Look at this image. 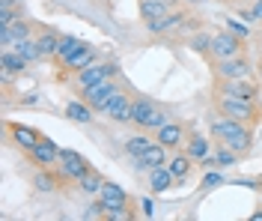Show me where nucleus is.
I'll use <instances>...</instances> for the list:
<instances>
[{
	"label": "nucleus",
	"mask_w": 262,
	"mask_h": 221,
	"mask_svg": "<svg viewBox=\"0 0 262 221\" xmlns=\"http://www.w3.org/2000/svg\"><path fill=\"white\" fill-rule=\"evenodd\" d=\"M116 75V63H98V66H90L81 69L78 72V84L81 87H93V84H101V81H107V78H114Z\"/></svg>",
	"instance_id": "7"
},
{
	"label": "nucleus",
	"mask_w": 262,
	"mask_h": 221,
	"mask_svg": "<svg viewBox=\"0 0 262 221\" xmlns=\"http://www.w3.org/2000/svg\"><path fill=\"white\" fill-rule=\"evenodd\" d=\"M188 155H191V158H206V155H209V140H206V137H191V144H188Z\"/></svg>",
	"instance_id": "26"
},
{
	"label": "nucleus",
	"mask_w": 262,
	"mask_h": 221,
	"mask_svg": "<svg viewBox=\"0 0 262 221\" xmlns=\"http://www.w3.org/2000/svg\"><path fill=\"white\" fill-rule=\"evenodd\" d=\"M146 24L152 33H161V30H170V27L182 24V12H167L164 18H155V21H146Z\"/></svg>",
	"instance_id": "23"
},
{
	"label": "nucleus",
	"mask_w": 262,
	"mask_h": 221,
	"mask_svg": "<svg viewBox=\"0 0 262 221\" xmlns=\"http://www.w3.org/2000/svg\"><path fill=\"white\" fill-rule=\"evenodd\" d=\"M173 170L167 168V165H158V168H149V186H152V191L155 194H164L167 188L173 186Z\"/></svg>",
	"instance_id": "12"
},
{
	"label": "nucleus",
	"mask_w": 262,
	"mask_h": 221,
	"mask_svg": "<svg viewBox=\"0 0 262 221\" xmlns=\"http://www.w3.org/2000/svg\"><path fill=\"white\" fill-rule=\"evenodd\" d=\"M235 155H238V153H232L229 147H224V150L214 155V158H217V165H224V168H227V165H235Z\"/></svg>",
	"instance_id": "31"
},
{
	"label": "nucleus",
	"mask_w": 262,
	"mask_h": 221,
	"mask_svg": "<svg viewBox=\"0 0 262 221\" xmlns=\"http://www.w3.org/2000/svg\"><path fill=\"white\" fill-rule=\"evenodd\" d=\"M158 108L152 102H146V99H140V102H134V108H131V123H137L140 129H146V123L152 119V114H155Z\"/></svg>",
	"instance_id": "18"
},
{
	"label": "nucleus",
	"mask_w": 262,
	"mask_h": 221,
	"mask_svg": "<svg viewBox=\"0 0 262 221\" xmlns=\"http://www.w3.org/2000/svg\"><path fill=\"white\" fill-rule=\"evenodd\" d=\"M98 200H101V206H104V212H111V209H122V206L128 204V194H125L122 186L104 179V186H101V191H98Z\"/></svg>",
	"instance_id": "9"
},
{
	"label": "nucleus",
	"mask_w": 262,
	"mask_h": 221,
	"mask_svg": "<svg viewBox=\"0 0 262 221\" xmlns=\"http://www.w3.org/2000/svg\"><path fill=\"white\" fill-rule=\"evenodd\" d=\"M78 183H81V188L86 191V194H98V191H101V186H104V179L98 176L96 170H93V173H86V176H83V179H78Z\"/></svg>",
	"instance_id": "27"
},
{
	"label": "nucleus",
	"mask_w": 262,
	"mask_h": 221,
	"mask_svg": "<svg viewBox=\"0 0 262 221\" xmlns=\"http://www.w3.org/2000/svg\"><path fill=\"white\" fill-rule=\"evenodd\" d=\"M131 108H134V102H131L122 90H119L114 99H107V102H104L101 114H107V117L116 119V123H128V119H131Z\"/></svg>",
	"instance_id": "8"
},
{
	"label": "nucleus",
	"mask_w": 262,
	"mask_h": 221,
	"mask_svg": "<svg viewBox=\"0 0 262 221\" xmlns=\"http://www.w3.org/2000/svg\"><path fill=\"white\" fill-rule=\"evenodd\" d=\"M203 186H221V173H206V179H203Z\"/></svg>",
	"instance_id": "35"
},
{
	"label": "nucleus",
	"mask_w": 262,
	"mask_h": 221,
	"mask_svg": "<svg viewBox=\"0 0 262 221\" xmlns=\"http://www.w3.org/2000/svg\"><path fill=\"white\" fill-rule=\"evenodd\" d=\"M170 12V3L167 0H140V15L146 21H155V18H164Z\"/></svg>",
	"instance_id": "16"
},
{
	"label": "nucleus",
	"mask_w": 262,
	"mask_h": 221,
	"mask_svg": "<svg viewBox=\"0 0 262 221\" xmlns=\"http://www.w3.org/2000/svg\"><path fill=\"white\" fill-rule=\"evenodd\" d=\"M212 135L221 137V144L229 147L232 153H247V150H250V129H247L242 119H232V117L214 119Z\"/></svg>",
	"instance_id": "1"
},
{
	"label": "nucleus",
	"mask_w": 262,
	"mask_h": 221,
	"mask_svg": "<svg viewBox=\"0 0 262 221\" xmlns=\"http://www.w3.org/2000/svg\"><path fill=\"white\" fill-rule=\"evenodd\" d=\"M36 42H39L42 57H57V45H60V36L57 33H42V36H36Z\"/></svg>",
	"instance_id": "24"
},
{
	"label": "nucleus",
	"mask_w": 262,
	"mask_h": 221,
	"mask_svg": "<svg viewBox=\"0 0 262 221\" xmlns=\"http://www.w3.org/2000/svg\"><path fill=\"white\" fill-rule=\"evenodd\" d=\"M81 45H83V42L78 39V36H60V45H57V60L66 66V63H69V57L78 51Z\"/></svg>",
	"instance_id": "19"
},
{
	"label": "nucleus",
	"mask_w": 262,
	"mask_h": 221,
	"mask_svg": "<svg viewBox=\"0 0 262 221\" xmlns=\"http://www.w3.org/2000/svg\"><path fill=\"white\" fill-rule=\"evenodd\" d=\"M229 30H232L235 36H247V27L245 24H235V21H229Z\"/></svg>",
	"instance_id": "36"
},
{
	"label": "nucleus",
	"mask_w": 262,
	"mask_h": 221,
	"mask_svg": "<svg viewBox=\"0 0 262 221\" xmlns=\"http://www.w3.org/2000/svg\"><path fill=\"white\" fill-rule=\"evenodd\" d=\"M30 155L39 162V165H45V168H51V165H57V162H60V150H57L51 140H39V144L30 150Z\"/></svg>",
	"instance_id": "13"
},
{
	"label": "nucleus",
	"mask_w": 262,
	"mask_h": 221,
	"mask_svg": "<svg viewBox=\"0 0 262 221\" xmlns=\"http://www.w3.org/2000/svg\"><path fill=\"white\" fill-rule=\"evenodd\" d=\"M164 123H167V117H164L161 111H155V114H152V119L146 123V129H161Z\"/></svg>",
	"instance_id": "32"
},
{
	"label": "nucleus",
	"mask_w": 262,
	"mask_h": 221,
	"mask_svg": "<svg viewBox=\"0 0 262 221\" xmlns=\"http://www.w3.org/2000/svg\"><path fill=\"white\" fill-rule=\"evenodd\" d=\"M12 48H15V51L21 54L27 63H33V60H42V51H39V42H36V39H21V42H15Z\"/></svg>",
	"instance_id": "22"
},
{
	"label": "nucleus",
	"mask_w": 262,
	"mask_h": 221,
	"mask_svg": "<svg viewBox=\"0 0 262 221\" xmlns=\"http://www.w3.org/2000/svg\"><path fill=\"white\" fill-rule=\"evenodd\" d=\"M259 75H262V63H259Z\"/></svg>",
	"instance_id": "38"
},
{
	"label": "nucleus",
	"mask_w": 262,
	"mask_h": 221,
	"mask_svg": "<svg viewBox=\"0 0 262 221\" xmlns=\"http://www.w3.org/2000/svg\"><path fill=\"white\" fill-rule=\"evenodd\" d=\"M214 75H217V81L247 78V75H250V63H247L242 54H238V57H229V60H217V66H214Z\"/></svg>",
	"instance_id": "6"
},
{
	"label": "nucleus",
	"mask_w": 262,
	"mask_h": 221,
	"mask_svg": "<svg viewBox=\"0 0 262 221\" xmlns=\"http://www.w3.org/2000/svg\"><path fill=\"white\" fill-rule=\"evenodd\" d=\"M185 132H182L179 123H164L161 129H158V144H164L167 150H173V147H179Z\"/></svg>",
	"instance_id": "14"
},
{
	"label": "nucleus",
	"mask_w": 262,
	"mask_h": 221,
	"mask_svg": "<svg viewBox=\"0 0 262 221\" xmlns=\"http://www.w3.org/2000/svg\"><path fill=\"white\" fill-rule=\"evenodd\" d=\"M247 18H250V21H262V0H256V3H253V9L247 12Z\"/></svg>",
	"instance_id": "34"
},
{
	"label": "nucleus",
	"mask_w": 262,
	"mask_h": 221,
	"mask_svg": "<svg viewBox=\"0 0 262 221\" xmlns=\"http://www.w3.org/2000/svg\"><path fill=\"white\" fill-rule=\"evenodd\" d=\"M66 117L72 119V123H81V126H86V123H93V108L83 102H69L66 105Z\"/></svg>",
	"instance_id": "15"
},
{
	"label": "nucleus",
	"mask_w": 262,
	"mask_h": 221,
	"mask_svg": "<svg viewBox=\"0 0 262 221\" xmlns=\"http://www.w3.org/2000/svg\"><path fill=\"white\" fill-rule=\"evenodd\" d=\"M217 114L224 117H232V119H253L256 108H253V99H235V96H217Z\"/></svg>",
	"instance_id": "2"
},
{
	"label": "nucleus",
	"mask_w": 262,
	"mask_h": 221,
	"mask_svg": "<svg viewBox=\"0 0 262 221\" xmlns=\"http://www.w3.org/2000/svg\"><path fill=\"white\" fill-rule=\"evenodd\" d=\"M90 63H93V48H90V45H81L78 51L69 57V63H66V66L72 69V72H81V69H86Z\"/></svg>",
	"instance_id": "20"
},
{
	"label": "nucleus",
	"mask_w": 262,
	"mask_h": 221,
	"mask_svg": "<svg viewBox=\"0 0 262 221\" xmlns=\"http://www.w3.org/2000/svg\"><path fill=\"white\" fill-rule=\"evenodd\" d=\"M194 48H196V51H206V48H212V39H209V36H196V39H194Z\"/></svg>",
	"instance_id": "33"
},
{
	"label": "nucleus",
	"mask_w": 262,
	"mask_h": 221,
	"mask_svg": "<svg viewBox=\"0 0 262 221\" xmlns=\"http://www.w3.org/2000/svg\"><path fill=\"white\" fill-rule=\"evenodd\" d=\"M191 155H176V158H170L167 162V168L173 170V176L176 179H182V176H188V170H191V162H188Z\"/></svg>",
	"instance_id": "25"
},
{
	"label": "nucleus",
	"mask_w": 262,
	"mask_h": 221,
	"mask_svg": "<svg viewBox=\"0 0 262 221\" xmlns=\"http://www.w3.org/2000/svg\"><path fill=\"white\" fill-rule=\"evenodd\" d=\"M212 57L214 60H229V57H238L242 54V36H235L232 30L221 36H212Z\"/></svg>",
	"instance_id": "5"
},
{
	"label": "nucleus",
	"mask_w": 262,
	"mask_h": 221,
	"mask_svg": "<svg viewBox=\"0 0 262 221\" xmlns=\"http://www.w3.org/2000/svg\"><path fill=\"white\" fill-rule=\"evenodd\" d=\"M116 93H119V87H116L114 78H107V81H101V84H93V87H83L81 90V99L90 108H96V111H101L104 108V102L107 99H114Z\"/></svg>",
	"instance_id": "3"
},
{
	"label": "nucleus",
	"mask_w": 262,
	"mask_h": 221,
	"mask_svg": "<svg viewBox=\"0 0 262 221\" xmlns=\"http://www.w3.org/2000/svg\"><path fill=\"white\" fill-rule=\"evenodd\" d=\"M36 188H39V191H54L57 183H54V176H48V173H39V176H36Z\"/></svg>",
	"instance_id": "30"
},
{
	"label": "nucleus",
	"mask_w": 262,
	"mask_h": 221,
	"mask_svg": "<svg viewBox=\"0 0 262 221\" xmlns=\"http://www.w3.org/2000/svg\"><path fill=\"white\" fill-rule=\"evenodd\" d=\"M217 96H235V99H256V87L247 78H232L217 84Z\"/></svg>",
	"instance_id": "10"
},
{
	"label": "nucleus",
	"mask_w": 262,
	"mask_h": 221,
	"mask_svg": "<svg viewBox=\"0 0 262 221\" xmlns=\"http://www.w3.org/2000/svg\"><path fill=\"white\" fill-rule=\"evenodd\" d=\"M12 135H15V144L18 147H24V150H33L42 137L36 135L33 129H27V126H12Z\"/></svg>",
	"instance_id": "21"
},
{
	"label": "nucleus",
	"mask_w": 262,
	"mask_h": 221,
	"mask_svg": "<svg viewBox=\"0 0 262 221\" xmlns=\"http://www.w3.org/2000/svg\"><path fill=\"white\" fill-rule=\"evenodd\" d=\"M149 144H152V140H149V137H143V135H137V137H128V140H125V153L137 158V155L143 153V150H146Z\"/></svg>",
	"instance_id": "28"
},
{
	"label": "nucleus",
	"mask_w": 262,
	"mask_h": 221,
	"mask_svg": "<svg viewBox=\"0 0 262 221\" xmlns=\"http://www.w3.org/2000/svg\"><path fill=\"white\" fill-rule=\"evenodd\" d=\"M0 66H3V72H9V75H12V72H24L27 60H24L15 48H3V54H0Z\"/></svg>",
	"instance_id": "17"
},
{
	"label": "nucleus",
	"mask_w": 262,
	"mask_h": 221,
	"mask_svg": "<svg viewBox=\"0 0 262 221\" xmlns=\"http://www.w3.org/2000/svg\"><path fill=\"white\" fill-rule=\"evenodd\" d=\"M0 3H6V6H15V3H21V0H0Z\"/></svg>",
	"instance_id": "37"
},
{
	"label": "nucleus",
	"mask_w": 262,
	"mask_h": 221,
	"mask_svg": "<svg viewBox=\"0 0 262 221\" xmlns=\"http://www.w3.org/2000/svg\"><path fill=\"white\" fill-rule=\"evenodd\" d=\"M137 165H140V168H158V165H167V147H164V144H149L146 150L137 155Z\"/></svg>",
	"instance_id": "11"
},
{
	"label": "nucleus",
	"mask_w": 262,
	"mask_h": 221,
	"mask_svg": "<svg viewBox=\"0 0 262 221\" xmlns=\"http://www.w3.org/2000/svg\"><path fill=\"white\" fill-rule=\"evenodd\" d=\"M12 21H15V9L6 6V3H0V27H9Z\"/></svg>",
	"instance_id": "29"
},
{
	"label": "nucleus",
	"mask_w": 262,
	"mask_h": 221,
	"mask_svg": "<svg viewBox=\"0 0 262 221\" xmlns=\"http://www.w3.org/2000/svg\"><path fill=\"white\" fill-rule=\"evenodd\" d=\"M57 165H60L66 179H83L90 173V162L81 153H75V150H60V162Z\"/></svg>",
	"instance_id": "4"
}]
</instances>
